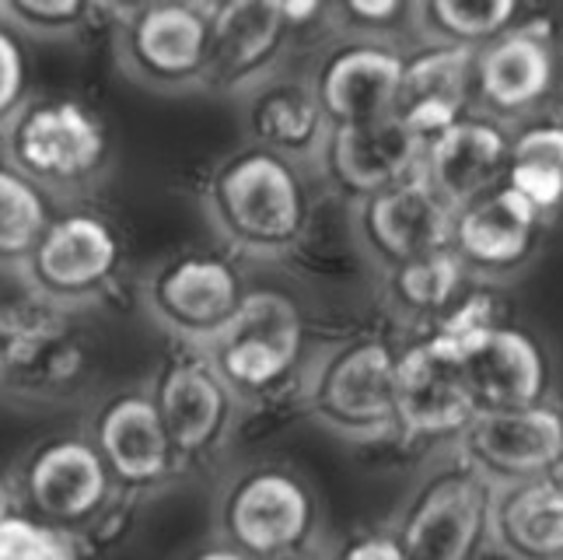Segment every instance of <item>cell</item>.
I'll return each instance as SVG.
<instances>
[{
	"instance_id": "cell-1",
	"label": "cell",
	"mask_w": 563,
	"mask_h": 560,
	"mask_svg": "<svg viewBox=\"0 0 563 560\" xmlns=\"http://www.w3.org/2000/svg\"><path fill=\"white\" fill-rule=\"evenodd\" d=\"M203 215L235 256L277 263L290 256L312 221L301 165L242 144L213 165L203 186Z\"/></svg>"
},
{
	"instance_id": "cell-2",
	"label": "cell",
	"mask_w": 563,
	"mask_h": 560,
	"mask_svg": "<svg viewBox=\"0 0 563 560\" xmlns=\"http://www.w3.org/2000/svg\"><path fill=\"white\" fill-rule=\"evenodd\" d=\"M0 154L46 197L74 200L109 172V133L85 102L32 99L0 130Z\"/></svg>"
},
{
	"instance_id": "cell-3",
	"label": "cell",
	"mask_w": 563,
	"mask_h": 560,
	"mask_svg": "<svg viewBox=\"0 0 563 560\" xmlns=\"http://www.w3.org/2000/svg\"><path fill=\"white\" fill-rule=\"evenodd\" d=\"M200 351L239 407H260L305 375V319L280 292H249L228 330Z\"/></svg>"
},
{
	"instance_id": "cell-4",
	"label": "cell",
	"mask_w": 563,
	"mask_h": 560,
	"mask_svg": "<svg viewBox=\"0 0 563 560\" xmlns=\"http://www.w3.org/2000/svg\"><path fill=\"white\" fill-rule=\"evenodd\" d=\"M112 53L133 85L154 95L207 91L210 4L151 0L112 11Z\"/></svg>"
},
{
	"instance_id": "cell-5",
	"label": "cell",
	"mask_w": 563,
	"mask_h": 560,
	"mask_svg": "<svg viewBox=\"0 0 563 560\" xmlns=\"http://www.w3.org/2000/svg\"><path fill=\"white\" fill-rule=\"evenodd\" d=\"M396 351L354 337L319 354L301 375L305 407L333 435L367 441L396 428Z\"/></svg>"
},
{
	"instance_id": "cell-6",
	"label": "cell",
	"mask_w": 563,
	"mask_h": 560,
	"mask_svg": "<svg viewBox=\"0 0 563 560\" xmlns=\"http://www.w3.org/2000/svg\"><path fill=\"white\" fill-rule=\"evenodd\" d=\"M249 292L235 260L197 249L165 256L141 281L144 312L179 347H207L221 337L242 312Z\"/></svg>"
},
{
	"instance_id": "cell-7",
	"label": "cell",
	"mask_w": 563,
	"mask_h": 560,
	"mask_svg": "<svg viewBox=\"0 0 563 560\" xmlns=\"http://www.w3.org/2000/svg\"><path fill=\"white\" fill-rule=\"evenodd\" d=\"M120 266L123 245L115 228L88 210H67L49 221L18 274L32 301L67 316L102 301L120 277Z\"/></svg>"
},
{
	"instance_id": "cell-8",
	"label": "cell",
	"mask_w": 563,
	"mask_h": 560,
	"mask_svg": "<svg viewBox=\"0 0 563 560\" xmlns=\"http://www.w3.org/2000/svg\"><path fill=\"white\" fill-rule=\"evenodd\" d=\"M438 333L455 347L476 410H518L542 403L550 369L539 343L515 326H497L483 312V301L473 298L452 312Z\"/></svg>"
},
{
	"instance_id": "cell-9",
	"label": "cell",
	"mask_w": 563,
	"mask_h": 560,
	"mask_svg": "<svg viewBox=\"0 0 563 560\" xmlns=\"http://www.w3.org/2000/svg\"><path fill=\"white\" fill-rule=\"evenodd\" d=\"M218 523L228 547L256 560H284L316 532V494L290 470L256 466L224 487Z\"/></svg>"
},
{
	"instance_id": "cell-10",
	"label": "cell",
	"mask_w": 563,
	"mask_h": 560,
	"mask_svg": "<svg viewBox=\"0 0 563 560\" xmlns=\"http://www.w3.org/2000/svg\"><path fill=\"white\" fill-rule=\"evenodd\" d=\"M396 536L406 560H476L490 536V484L473 466L431 476Z\"/></svg>"
},
{
	"instance_id": "cell-11",
	"label": "cell",
	"mask_w": 563,
	"mask_h": 560,
	"mask_svg": "<svg viewBox=\"0 0 563 560\" xmlns=\"http://www.w3.org/2000/svg\"><path fill=\"white\" fill-rule=\"evenodd\" d=\"M295 29L277 0H224L210 4L207 91L245 99L252 88L284 70Z\"/></svg>"
},
{
	"instance_id": "cell-12",
	"label": "cell",
	"mask_w": 563,
	"mask_h": 560,
	"mask_svg": "<svg viewBox=\"0 0 563 560\" xmlns=\"http://www.w3.org/2000/svg\"><path fill=\"white\" fill-rule=\"evenodd\" d=\"M465 466L490 487L547 476L563 466V417L550 407L479 410L462 435Z\"/></svg>"
},
{
	"instance_id": "cell-13",
	"label": "cell",
	"mask_w": 563,
	"mask_h": 560,
	"mask_svg": "<svg viewBox=\"0 0 563 560\" xmlns=\"http://www.w3.org/2000/svg\"><path fill=\"white\" fill-rule=\"evenodd\" d=\"M455 210L444 204L420 172L357 204L361 245L388 270L434 253H449Z\"/></svg>"
},
{
	"instance_id": "cell-14",
	"label": "cell",
	"mask_w": 563,
	"mask_h": 560,
	"mask_svg": "<svg viewBox=\"0 0 563 560\" xmlns=\"http://www.w3.org/2000/svg\"><path fill=\"white\" fill-rule=\"evenodd\" d=\"M455 347L441 333L396 358V428L417 438L462 435L476 417Z\"/></svg>"
},
{
	"instance_id": "cell-15",
	"label": "cell",
	"mask_w": 563,
	"mask_h": 560,
	"mask_svg": "<svg viewBox=\"0 0 563 560\" xmlns=\"http://www.w3.org/2000/svg\"><path fill=\"white\" fill-rule=\"evenodd\" d=\"M406 56L393 46L354 39L325 50L308 70L316 99L329 127H361L385 120L402 77Z\"/></svg>"
},
{
	"instance_id": "cell-16",
	"label": "cell",
	"mask_w": 563,
	"mask_h": 560,
	"mask_svg": "<svg viewBox=\"0 0 563 560\" xmlns=\"http://www.w3.org/2000/svg\"><path fill=\"white\" fill-rule=\"evenodd\" d=\"M8 322V351L0 361V393L18 399H60L88 372V354L77 333L64 322L56 308H38L35 316H11Z\"/></svg>"
},
{
	"instance_id": "cell-17",
	"label": "cell",
	"mask_w": 563,
	"mask_h": 560,
	"mask_svg": "<svg viewBox=\"0 0 563 560\" xmlns=\"http://www.w3.org/2000/svg\"><path fill=\"white\" fill-rule=\"evenodd\" d=\"M151 399L179 459L218 446L239 407L200 347H183V354L162 364L151 385Z\"/></svg>"
},
{
	"instance_id": "cell-18",
	"label": "cell",
	"mask_w": 563,
	"mask_h": 560,
	"mask_svg": "<svg viewBox=\"0 0 563 560\" xmlns=\"http://www.w3.org/2000/svg\"><path fill=\"white\" fill-rule=\"evenodd\" d=\"M88 441L99 449L112 480L126 487L162 484L179 459L151 399V389H123L109 396L91 420Z\"/></svg>"
},
{
	"instance_id": "cell-19",
	"label": "cell",
	"mask_w": 563,
	"mask_h": 560,
	"mask_svg": "<svg viewBox=\"0 0 563 560\" xmlns=\"http://www.w3.org/2000/svg\"><path fill=\"white\" fill-rule=\"evenodd\" d=\"M420 158L423 141H417L393 116L361 127H329L319 154L322 172L333 186L357 200L410 179L420 172Z\"/></svg>"
},
{
	"instance_id": "cell-20",
	"label": "cell",
	"mask_w": 563,
	"mask_h": 560,
	"mask_svg": "<svg viewBox=\"0 0 563 560\" xmlns=\"http://www.w3.org/2000/svg\"><path fill=\"white\" fill-rule=\"evenodd\" d=\"M109 494L112 473L88 438H53L25 466L29 505L49 523H85L106 508Z\"/></svg>"
},
{
	"instance_id": "cell-21",
	"label": "cell",
	"mask_w": 563,
	"mask_h": 560,
	"mask_svg": "<svg viewBox=\"0 0 563 560\" xmlns=\"http://www.w3.org/2000/svg\"><path fill=\"white\" fill-rule=\"evenodd\" d=\"M239 102L245 144L266 147L295 165L319 162L329 123L312 85H308V74L277 70Z\"/></svg>"
},
{
	"instance_id": "cell-22",
	"label": "cell",
	"mask_w": 563,
	"mask_h": 560,
	"mask_svg": "<svg viewBox=\"0 0 563 560\" xmlns=\"http://www.w3.org/2000/svg\"><path fill=\"white\" fill-rule=\"evenodd\" d=\"M511 141L487 120H459L423 144L420 176L452 210L470 207L504 183Z\"/></svg>"
},
{
	"instance_id": "cell-23",
	"label": "cell",
	"mask_w": 563,
	"mask_h": 560,
	"mask_svg": "<svg viewBox=\"0 0 563 560\" xmlns=\"http://www.w3.org/2000/svg\"><path fill=\"white\" fill-rule=\"evenodd\" d=\"M539 221L536 210L500 183L487 197L455 210L452 253L476 274H511L532 256Z\"/></svg>"
},
{
	"instance_id": "cell-24",
	"label": "cell",
	"mask_w": 563,
	"mask_h": 560,
	"mask_svg": "<svg viewBox=\"0 0 563 560\" xmlns=\"http://www.w3.org/2000/svg\"><path fill=\"white\" fill-rule=\"evenodd\" d=\"M473 50L427 46L402 64L393 99V120H399L417 141H434L438 133L462 120L473 85Z\"/></svg>"
},
{
	"instance_id": "cell-25",
	"label": "cell",
	"mask_w": 563,
	"mask_h": 560,
	"mask_svg": "<svg viewBox=\"0 0 563 560\" xmlns=\"http://www.w3.org/2000/svg\"><path fill=\"white\" fill-rule=\"evenodd\" d=\"M490 536L511 560H563V473L490 487Z\"/></svg>"
},
{
	"instance_id": "cell-26",
	"label": "cell",
	"mask_w": 563,
	"mask_h": 560,
	"mask_svg": "<svg viewBox=\"0 0 563 560\" xmlns=\"http://www.w3.org/2000/svg\"><path fill=\"white\" fill-rule=\"evenodd\" d=\"M556 77L553 50L532 29H511L473 56L479 102L500 116H521L550 95Z\"/></svg>"
},
{
	"instance_id": "cell-27",
	"label": "cell",
	"mask_w": 563,
	"mask_h": 560,
	"mask_svg": "<svg viewBox=\"0 0 563 560\" xmlns=\"http://www.w3.org/2000/svg\"><path fill=\"white\" fill-rule=\"evenodd\" d=\"M504 186L518 193L539 218L563 207V123H536L508 147Z\"/></svg>"
},
{
	"instance_id": "cell-28",
	"label": "cell",
	"mask_w": 563,
	"mask_h": 560,
	"mask_svg": "<svg viewBox=\"0 0 563 560\" xmlns=\"http://www.w3.org/2000/svg\"><path fill=\"white\" fill-rule=\"evenodd\" d=\"M515 18V0H427V4L413 8L417 32L427 43L473 53L508 35Z\"/></svg>"
},
{
	"instance_id": "cell-29",
	"label": "cell",
	"mask_w": 563,
	"mask_h": 560,
	"mask_svg": "<svg viewBox=\"0 0 563 560\" xmlns=\"http://www.w3.org/2000/svg\"><path fill=\"white\" fill-rule=\"evenodd\" d=\"M465 266L452 253H434L413 263L388 270V292L393 301L410 316H444L459 298Z\"/></svg>"
},
{
	"instance_id": "cell-30",
	"label": "cell",
	"mask_w": 563,
	"mask_h": 560,
	"mask_svg": "<svg viewBox=\"0 0 563 560\" xmlns=\"http://www.w3.org/2000/svg\"><path fill=\"white\" fill-rule=\"evenodd\" d=\"M49 221L46 193L0 165V263H11L14 270L22 266Z\"/></svg>"
},
{
	"instance_id": "cell-31",
	"label": "cell",
	"mask_w": 563,
	"mask_h": 560,
	"mask_svg": "<svg viewBox=\"0 0 563 560\" xmlns=\"http://www.w3.org/2000/svg\"><path fill=\"white\" fill-rule=\"evenodd\" d=\"M102 4H85V0H0V18L25 39H74L81 35Z\"/></svg>"
},
{
	"instance_id": "cell-32",
	"label": "cell",
	"mask_w": 563,
	"mask_h": 560,
	"mask_svg": "<svg viewBox=\"0 0 563 560\" xmlns=\"http://www.w3.org/2000/svg\"><path fill=\"white\" fill-rule=\"evenodd\" d=\"M32 102L29 39L0 18V130Z\"/></svg>"
},
{
	"instance_id": "cell-33",
	"label": "cell",
	"mask_w": 563,
	"mask_h": 560,
	"mask_svg": "<svg viewBox=\"0 0 563 560\" xmlns=\"http://www.w3.org/2000/svg\"><path fill=\"white\" fill-rule=\"evenodd\" d=\"M0 560H70L60 532L29 515L8 512L0 518Z\"/></svg>"
},
{
	"instance_id": "cell-34",
	"label": "cell",
	"mask_w": 563,
	"mask_h": 560,
	"mask_svg": "<svg viewBox=\"0 0 563 560\" xmlns=\"http://www.w3.org/2000/svg\"><path fill=\"white\" fill-rule=\"evenodd\" d=\"M329 560H406L396 532H351Z\"/></svg>"
},
{
	"instance_id": "cell-35",
	"label": "cell",
	"mask_w": 563,
	"mask_h": 560,
	"mask_svg": "<svg viewBox=\"0 0 563 560\" xmlns=\"http://www.w3.org/2000/svg\"><path fill=\"white\" fill-rule=\"evenodd\" d=\"M399 4L385 0V4H364V0H354V4H340V8H329V18L336 22H346L354 32H367V29H382L385 22L399 18Z\"/></svg>"
},
{
	"instance_id": "cell-36",
	"label": "cell",
	"mask_w": 563,
	"mask_h": 560,
	"mask_svg": "<svg viewBox=\"0 0 563 560\" xmlns=\"http://www.w3.org/2000/svg\"><path fill=\"white\" fill-rule=\"evenodd\" d=\"M186 560H256V557H249V553L228 547V543H213V547H203L197 553H189Z\"/></svg>"
},
{
	"instance_id": "cell-37",
	"label": "cell",
	"mask_w": 563,
	"mask_h": 560,
	"mask_svg": "<svg viewBox=\"0 0 563 560\" xmlns=\"http://www.w3.org/2000/svg\"><path fill=\"white\" fill-rule=\"evenodd\" d=\"M4 351H8V322L4 312H0V361H4Z\"/></svg>"
}]
</instances>
